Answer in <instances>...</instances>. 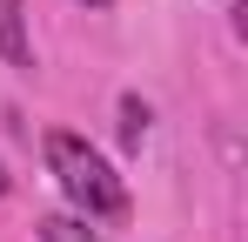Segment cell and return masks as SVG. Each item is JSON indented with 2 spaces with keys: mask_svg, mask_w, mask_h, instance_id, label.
<instances>
[{
  "mask_svg": "<svg viewBox=\"0 0 248 242\" xmlns=\"http://www.w3.org/2000/svg\"><path fill=\"white\" fill-rule=\"evenodd\" d=\"M47 168H54V182L67 189V202H74V208L101 215V222H121V215H127V189H121V175L94 155L81 135L54 128V135H47Z\"/></svg>",
  "mask_w": 248,
  "mask_h": 242,
  "instance_id": "obj_1",
  "label": "cell"
},
{
  "mask_svg": "<svg viewBox=\"0 0 248 242\" xmlns=\"http://www.w3.org/2000/svg\"><path fill=\"white\" fill-rule=\"evenodd\" d=\"M0 61L7 68H34V40H27V7L0 0Z\"/></svg>",
  "mask_w": 248,
  "mask_h": 242,
  "instance_id": "obj_2",
  "label": "cell"
},
{
  "mask_svg": "<svg viewBox=\"0 0 248 242\" xmlns=\"http://www.w3.org/2000/svg\"><path fill=\"white\" fill-rule=\"evenodd\" d=\"M141 135H148V101L121 94V148H141Z\"/></svg>",
  "mask_w": 248,
  "mask_h": 242,
  "instance_id": "obj_3",
  "label": "cell"
},
{
  "mask_svg": "<svg viewBox=\"0 0 248 242\" xmlns=\"http://www.w3.org/2000/svg\"><path fill=\"white\" fill-rule=\"evenodd\" d=\"M41 242H101L87 222H74V215H47L41 222Z\"/></svg>",
  "mask_w": 248,
  "mask_h": 242,
  "instance_id": "obj_4",
  "label": "cell"
},
{
  "mask_svg": "<svg viewBox=\"0 0 248 242\" xmlns=\"http://www.w3.org/2000/svg\"><path fill=\"white\" fill-rule=\"evenodd\" d=\"M81 7H114V0H81Z\"/></svg>",
  "mask_w": 248,
  "mask_h": 242,
  "instance_id": "obj_5",
  "label": "cell"
}]
</instances>
